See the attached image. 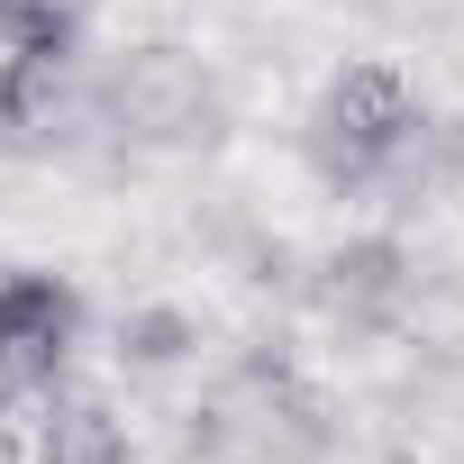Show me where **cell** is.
Wrapping results in <instances>:
<instances>
[{"mask_svg":"<svg viewBox=\"0 0 464 464\" xmlns=\"http://www.w3.org/2000/svg\"><path fill=\"white\" fill-rule=\"evenodd\" d=\"M401 292H410V274H401L392 246H346V256L328 265V310H337L346 328H382V319L401 310Z\"/></svg>","mask_w":464,"mask_h":464,"instance_id":"cell-5","label":"cell"},{"mask_svg":"<svg viewBox=\"0 0 464 464\" xmlns=\"http://www.w3.org/2000/svg\"><path fill=\"white\" fill-rule=\"evenodd\" d=\"M64 119H82V92H73V28H46V37L10 46V64H0V128L55 137Z\"/></svg>","mask_w":464,"mask_h":464,"instance_id":"cell-4","label":"cell"},{"mask_svg":"<svg viewBox=\"0 0 464 464\" xmlns=\"http://www.w3.org/2000/svg\"><path fill=\"white\" fill-rule=\"evenodd\" d=\"M82 337V301L55 274H0V373L10 382H55V364Z\"/></svg>","mask_w":464,"mask_h":464,"instance_id":"cell-3","label":"cell"},{"mask_svg":"<svg viewBox=\"0 0 464 464\" xmlns=\"http://www.w3.org/2000/svg\"><path fill=\"white\" fill-rule=\"evenodd\" d=\"M46 28H73L55 0H0V37H10V46H28V37H46Z\"/></svg>","mask_w":464,"mask_h":464,"instance_id":"cell-7","label":"cell"},{"mask_svg":"<svg viewBox=\"0 0 464 464\" xmlns=\"http://www.w3.org/2000/svg\"><path fill=\"white\" fill-rule=\"evenodd\" d=\"M37 464H128V437L101 401H55L46 437H37Z\"/></svg>","mask_w":464,"mask_h":464,"instance_id":"cell-6","label":"cell"},{"mask_svg":"<svg viewBox=\"0 0 464 464\" xmlns=\"http://www.w3.org/2000/svg\"><path fill=\"white\" fill-rule=\"evenodd\" d=\"M128 137H146V146H182V137H200L209 128V73H200V55H182V46H137L119 73H110V101H101Z\"/></svg>","mask_w":464,"mask_h":464,"instance_id":"cell-2","label":"cell"},{"mask_svg":"<svg viewBox=\"0 0 464 464\" xmlns=\"http://www.w3.org/2000/svg\"><path fill=\"white\" fill-rule=\"evenodd\" d=\"M410 137H419V110H410V92H401L392 64H346V73L328 82L319 119H310V155H319V173H337V182L382 173Z\"/></svg>","mask_w":464,"mask_h":464,"instance_id":"cell-1","label":"cell"}]
</instances>
